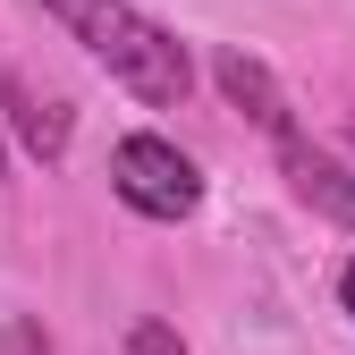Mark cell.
I'll return each mask as SVG.
<instances>
[{
  "instance_id": "cell-1",
  "label": "cell",
  "mask_w": 355,
  "mask_h": 355,
  "mask_svg": "<svg viewBox=\"0 0 355 355\" xmlns=\"http://www.w3.org/2000/svg\"><path fill=\"white\" fill-rule=\"evenodd\" d=\"M85 51H94L110 68V85H127L144 110H178L195 94V60H187V42H178L161 17H144L136 0H42Z\"/></svg>"
},
{
  "instance_id": "cell-2",
  "label": "cell",
  "mask_w": 355,
  "mask_h": 355,
  "mask_svg": "<svg viewBox=\"0 0 355 355\" xmlns=\"http://www.w3.org/2000/svg\"><path fill=\"white\" fill-rule=\"evenodd\" d=\"M110 195L136 211V220H161V229H169V220H195L203 169L178 153L169 136L144 127V136H119V144H110Z\"/></svg>"
},
{
  "instance_id": "cell-3",
  "label": "cell",
  "mask_w": 355,
  "mask_h": 355,
  "mask_svg": "<svg viewBox=\"0 0 355 355\" xmlns=\"http://www.w3.org/2000/svg\"><path fill=\"white\" fill-rule=\"evenodd\" d=\"M211 85H220V94H229V110H245L271 144L296 136V102H288V85L262 68L254 51H220V60H211Z\"/></svg>"
},
{
  "instance_id": "cell-4",
  "label": "cell",
  "mask_w": 355,
  "mask_h": 355,
  "mask_svg": "<svg viewBox=\"0 0 355 355\" xmlns=\"http://www.w3.org/2000/svg\"><path fill=\"white\" fill-rule=\"evenodd\" d=\"M0 119L17 127V144H26L34 161H60V153H68V102L42 94V85H34L26 68H9V60H0Z\"/></svg>"
},
{
  "instance_id": "cell-5",
  "label": "cell",
  "mask_w": 355,
  "mask_h": 355,
  "mask_svg": "<svg viewBox=\"0 0 355 355\" xmlns=\"http://www.w3.org/2000/svg\"><path fill=\"white\" fill-rule=\"evenodd\" d=\"M279 169H288V187L313 203V211H330L338 229H355V178H347V161H330L322 144H304V127L279 144Z\"/></svg>"
},
{
  "instance_id": "cell-6",
  "label": "cell",
  "mask_w": 355,
  "mask_h": 355,
  "mask_svg": "<svg viewBox=\"0 0 355 355\" xmlns=\"http://www.w3.org/2000/svg\"><path fill=\"white\" fill-rule=\"evenodd\" d=\"M127 355H187V338H178L169 322H136L127 330Z\"/></svg>"
},
{
  "instance_id": "cell-7",
  "label": "cell",
  "mask_w": 355,
  "mask_h": 355,
  "mask_svg": "<svg viewBox=\"0 0 355 355\" xmlns=\"http://www.w3.org/2000/svg\"><path fill=\"white\" fill-rule=\"evenodd\" d=\"M338 304H347V313H355V262H347V271H338Z\"/></svg>"
},
{
  "instance_id": "cell-8",
  "label": "cell",
  "mask_w": 355,
  "mask_h": 355,
  "mask_svg": "<svg viewBox=\"0 0 355 355\" xmlns=\"http://www.w3.org/2000/svg\"><path fill=\"white\" fill-rule=\"evenodd\" d=\"M0 169H9V144H0Z\"/></svg>"
}]
</instances>
